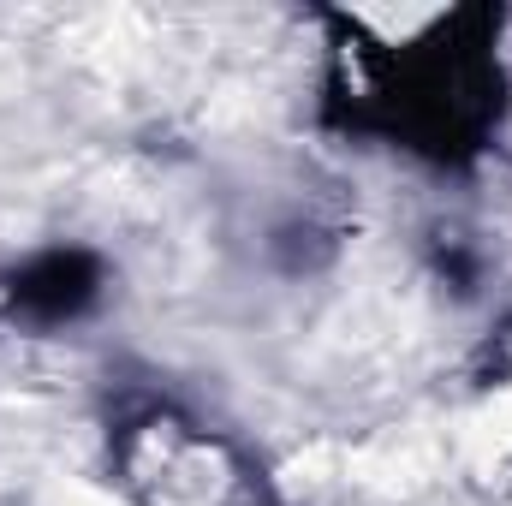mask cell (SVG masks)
<instances>
[{"instance_id": "obj_1", "label": "cell", "mask_w": 512, "mask_h": 506, "mask_svg": "<svg viewBox=\"0 0 512 506\" xmlns=\"http://www.w3.org/2000/svg\"><path fill=\"white\" fill-rule=\"evenodd\" d=\"M102 292H108L102 256L78 251V245L30 251L0 274V304L30 328H72L102 304Z\"/></svg>"}]
</instances>
